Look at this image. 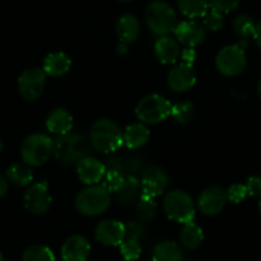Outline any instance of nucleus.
Masks as SVG:
<instances>
[{"label": "nucleus", "instance_id": "f257e3e1", "mask_svg": "<svg viewBox=\"0 0 261 261\" xmlns=\"http://www.w3.org/2000/svg\"><path fill=\"white\" fill-rule=\"evenodd\" d=\"M89 151L90 142L84 135L69 132L53 140V154L62 164H77Z\"/></svg>", "mask_w": 261, "mask_h": 261}, {"label": "nucleus", "instance_id": "f03ea898", "mask_svg": "<svg viewBox=\"0 0 261 261\" xmlns=\"http://www.w3.org/2000/svg\"><path fill=\"white\" fill-rule=\"evenodd\" d=\"M145 22L152 34L168 36L177 27V16L172 7L163 0H155L145 9Z\"/></svg>", "mask_w": 261, "mask_h": 261}, {"label": "nucleus", "instance_id": "7ed1b4c3", "mask_svg": "<svg viewBox=\"0 0 261 261\" xmlns=\"http://www.w3.org/2000/svg\"><path fill=\"white\" fill-rule=\"evenodd\" d=\"M90 142L97 150L108 154L123 145V132L110 119H97L90 129Z\"/></svg>", "mask_w": 261, "mask_h": 261}, {"label": "nucleus", "instance_id": "20e7f679", "mask_svg": "<svg viewBox=\"0 0 261 261\" xmlns=\"http://www.w3.org/2000/svg\"><path fill=\"white\" fill-rule=\"evenodd\" d=\"M110 193L101 185H92L82 190L76 197V207L86 217H96L108 210Z\"/></svg>", "mask_w": 261, "mask_h": 261}, {"label": "nucleus", "instance_id": "39448f33", "mask_svg": "<svg viewBox=\"0 0 261 261\" xmlns=\"http://www.w3.org/2000/svg\"><path fill=\"white\" fill-rule=\"evenodd\" d=\"M53 154V140L45 134L30 135L21 147V156L30 167H40Z\"/></svg>", "mask_w": 261, "mask_h": 261}, {"label": "nucleus", "instance_id": "423d86ee", "mask_svg": "<svg viewBox=\"0 0 261 261\" xmlns=\"http://www.w3.org/2000/svg\"><path fill=\"white\" fill-rule=\"evenodd\" d=\"M164 212L169 219L178 223L192 222L196 209L193 200L187 192L180 190L170 191L164 197Z\"/></svg>", "mask_w": 261, "mask_h": 261}, {"label": "nucleus", "instance_id": "0eeeda50", "mask_svg": "<svg viewBox=\"0 0 261 261\" xmlns=\"http://www.w3.org/2000/svg\"><path fill=\"white\" fill-rule=\"evenodd\" d=\"M135 112L141 123L156 124L169 117L172 112V105L162 95L152 94L140 100Z\"/></svg>", "mask_w": 261, "mask_h": 261}, {"label": "nucleus", "instance_id": "6e6552de", "mask_svg": "<svg viewBox=\"0 0 261 261\" xmlns=\"http://www.w3.org/2000/svg\"><path fill=\"white\" fill-rule=\"evenodd\" d=\"M218 71L227 77H234L242 73L247 64V57L243 47L238 44L225 46L218 53L215 59Z\"/></svg>", "mask_w": 261, "mask_h": 261}, {"label": "nucleus", "instance_id": "1a4fd4ad", "mask_svg": "<svg viewBox=\"0 0 261 261\" xmlns=\"http://www.w3.org/2000/svg\"><path fill=\"white\" fill-rule=\"evenodd\" d=\"M46 84V74L40 68H29L18 79L19 94L24 100L34 101L42 95Z\"/></svg>", "mask_w": 261, "mask_h": 261}, {"label": "nucleus", "instance_id": "9d476101", "mask_svg": "<svg viewBox=\"0 0 261 261\" xmlns=\"http://www.w3.org/2000/svg\"><path fill=\"white\" fill-rule=\"evenodd\" d=\"M24 206L35 215H42L51 206V196L45 180L34 183L24 193Z\"/></svg>", "mask_w": 261, "mask_h": 261}, {"label": "nucleus", "instance_id": "9b49d317", "mask_svg": "<svg viewBox=\"0 0 261 261\" xmlns=\"http://www.w3.org/2000/svg\"><path fill=\"white\" fill-rule=\"evenodd\" d=\"M228 201L227 191L219 186H212L202 191L199 197V209L205 215H217L223 210Z\"/></svg>", "mask_w": 261, "mask_h": 261}, {"label": "nucleus", "instance_id": "f8f14e48", "mask_svg": "<svg viewBox=\"0 0 261 261\" xmlns=\"http://www.w3.org/2000/svg\"><path fill=\"white\" fill-rule=\"evenodd\" d=\"M169 177L163 169L158 167H151L142 173L141 177V191L142 195L149 197H158L163 195L167 190Z\"/></svg>", "mask_w": 261, "mask_h": 261}, {"label": "nucleus", "instance_id": "ddd939ff", "mask_svg": "<svg viewBox=\"0 0 261 261\" xmlns=\"http://www.w3.org/2000/svg\"><path fill=\"white\" fill-rule=\"evenodd\" d=\"M95 237L105 246H120L125 240V227L118 220H102L96 225Z\"/></svg>", "mask_w": 261, "mask_h": 261}, {"label": "nucleus", "instance_id": "4468645a", "mask_svg": "<svg viewBox=\"0 0 261 261\" xmlns=\"http://www.w3.org/2000/svg\"><path fill=\"white\" fill-rule=\"evenodd\" d=\"M196 84V72L192 64L180 63L168 74V85L175 92H185Z\"/></svg>", "mask_w": 261, "mask_h": 261}, {"label": "nucleus", "instance_id": "2eb2a0df", "mask_svg": "<svg viewBox=\"0 0 261 261\" xmlns=\"http://www.w3.org/2000/svg\"><path fill=\"white\" fill-rule=\"evenodd\" d=\"M175 37L182 45L187 47H196L202 44L205 40L206 32L202 24L195 21H183L177 24L174 30Z\"/></svg>", "mask_w": 261, "mask_h": 261}, {"label": "nucleus", "instance_id": "dca6fc26", "mask_svg": "<svg viewBox=\"0 0 261 261\" xmlns=\"http://www.w3.org/2000/svg\"><path fill=\"white\" fill-rule=\"evenodd\" d=\"M91 251L89 241L84 236L74 234L63 243L62 258L63 261H87Z\"/></svg>", "mask_w": 261, "mask_h": 261}, {"label": "nucleus", "instance_id": "f3484780", "mask_svg": "<svg viewBox=\"0 0 261 261\" xmlns=\"http://www.w3.org/2000/svg\"><path fill=\"white\" fill-rule=\"evenodd\" d=\"M105 164L92 156H85L77 163V175L85 185H96L105 174Z\"/></svg>", "mask_w": 261, "mask_h": 261}, {"label": "nucleus", "instance_id": "a211bd4d", "mask_svg": "<svg viewBox=\"0 0 261 261\" xmlns=\"http://www.w3.org/2000/svg\"><path fill=\"white\" fill-rule=\"evenodd\" d=\"M155 57L163 64H173L180 57L178 42L169 36H162L156 40L154 46Z\"/></svg>", "mask_w": 261, "mask_h": 261}, {"label": "nucleus", "instance_id": "6ab92c4d", "mask_svg": "<svg viewBox=\"0 0 261 261\" xmlns=\"http://www.w3.org/2000/svg\"><path fill=\"white\" fill-rule=\"evenodd\" d=\"M119 42L124 44H132L139 39L140 35V22L134 14H123L119 17L115 26Z\"/></svg>", "mask_w": 261, "mask_h": 261}, {"label": "nucleus", "instance_id": "aec40b11", "mask_svg": "<svg viewBox=\"0 0 261 261\" xmlns=\"http://www.w3.org/2000/svg\"><path fill=\"white\" fill-rule=\"evenodd\" d=\"M46 128L57 136L69 134L73 128V117L65 109H55L46 119Z\"/></svg>", "mask_w": 261, "mask_h": 261}, {"label": "nucleus", "instance_id": "412c9836", "mask_svg": "<svg viewBox=\"0 0 261 261\" xmlns=\"http://www.w3.org/2000/svg\"><path fill=\"white\" fill-rule=\"evenodd\" d=\"M72 62L69 57L64 53H51L47 55L44 60V67L42 71L45 72L46 76L51 77H60L68 73L71 69Z\"/></svg>", "mask_w": 261, "mask_h": 261}, {"label": "nucleus", "instance_id": "4be33fe9", "mask_svg": "<svg viewBox=\"0 0 261 261\" xmlns=\"http://www.w3.org/2000/svg\"><path fill=\"white\" fill-rule=\"evenodd\" d=\"M150 137V130L144 123H134L128 125L123 132V144L128 149H139L144 146Z\"/></svg>", "mask_w": 261, "mask_h": 261}, {"label": "nucleus", "instance_id": "5701e85b", "mask_svg": "<svg viewBox=\"0 0 261 261\" xmlns=\"http://www.w3.org/2000/svg\"><path fill=\"white\" fill-rule=\"evenodd\" d=\"M141 191V180L137 179L135 175H128L124 178L122 187L115 192L117 201L122 205H129L139 197Z\"/></svg>", "mask_w": 261, "mask_h": 261}, {"label": "nucleus", "instance_id": "b1692460", "mask_svg": "<svg viewBox=\"0 0 261 261\" xmlns=\"http://www.w3.org/2000/svg\"><path fill=\"white\" fill-rule=\"evenodd\" d=\"M180 243L183 247L188 250H196L204 241V232L196 223L188 222L185 223L182 230H180Z\"/></svg>", "mask_w": 261, "mask_h": 261}, {"label": "nucleus", "instance_id": "393cba45", "mask_svg": "<svg viewBox=\"0 0 261 261\" xmlns=\"http://www.w3.org/2000/svg\"><path fill=\"white\" fill-rule=\"evenodd\" d=\"M182 248L173 241H164L155 246L152 261H182Z\"/></svg>", "mask_w": 261, "mask_h": 261}, {"label": "nucleus", "instance_id": "a878e982", "mask_svg": "<svg viewBox=\"0 0 261 261\" xmlns=\"http://www.w3.org/2000/svg\"><path fill=\"white\" fill-rule=\"evenodd\" d=\"M178 8L183 16L195 19L204 18L210 7L207 0H178Z\"/></svg>", "mask_w": 261, "mask_h": 261}, {"label": "nucleus", "instance_id": "bb28decb", "mask_svg": "<svg viewBox=\"0 0 261 261\" xmlns=\"http://www.w3.org/2000/svg\"><path fill=\"white\" fill-rule=\"evenodd\" d=\"M7 178L9 182L17 186H29L34 180V172H32L31 167L27 165L26 163H16L12 164L11 167L7 169Z\"/></svg>", "mask_w": 261, "mask_h": 261}, {"label": "nucleus", "instance_id": "cd10ccee", "mask_svg": "<svg viewBox=\"0 0 261 261\" xmlns=\"http://www.w3.org/2000/svg\"><path fill=\"white\" fill-rule=\"evenodd\" d=\"M158 212V205L152 197L142 195L136 205V214L141 222H149L154 219Z\"/></svg>", "mask_w": 261, "mask_h": 261}, {"label": "nucleus", "instance_id": "c85d7f7f", "mask_svg": "<svg viewBox=\"0 0 261 261\" xmlns=\"http://www.w3.org/2000/svg\"><path fill=\"white\" fill-rule=\"evenodd\" d=\"M22 261H55V256L46 246L32 245L24 250Z\"/></svg>", "mask_w": 261, "mask_h": 261}, {"label": "nucleus", "instance_id": "c756f323", "mask_svg": "<svg viewBox=\"0 0 261 261\" xmlns=\"http://www.w3.org/2000/svg\"><path fill=\"white\" fill-rule=\"evenodd\" d=\"M170 115L173 119L179 124H187L195 117V107L192 102L190 101H180L177 102L175 105L172 107V112Z\"/></svg>", "mask_w": 261, "mask_h": 261}, {"label": "nucleus", "instance_id": "7c9ffc66", "mask_svg": "<svg viewBox=\"0 0 261 261\" xmlns=\"http://www.w3.org/2000/svg\"><path fill=\"white\" fill-rule=\"evenodd\" d=\"M255 21L252 17L247 16V14H240L233 21V30L236 34L242 39L247 40L248 37L253 36V31H255Z\"/></svg>", "mask_w": 261, "mask_h": 261}, {"label": "nucleus", "instance_id": "2f4dec72", "mask_svg": "<svg viewBox=\"0 0 261 261\" xmlns=\"http://www.w3.org/2000/svg\"><path fill=\"white\" fill-rule=\"evenodd\" d=\"M124 178L125 175L123 174V172H120V170H105L101 186L109 193H115L120 187H122L123 182H124Z\"/></svg>", "mask_w": 261, "mask_h": 261}, {"label": "nucleus", "instance_id": "473e14b6", "mask_svg": "<svg viewBox=\"0 0 261 261\" xmlns=\"http://www.w3.org/2000/svg\"><path fill=\"white\" fill-rule=\"evenodd\" d=\"M141 252L142 248L139 240H135V238H125V240L120 243V253H122L124 260H137V258L141 256Z\"/></svg>", "mask_w": 261, "mask_h": 261}, {"label": "nucleus", "instance_id": "72a5a7b5", "mask_svg": "<svg viewBox=\"0 0 261 261\" xmlns=\"http://www.w3.org/2000/svg\"><path fill=\"white\" fill-rule=\"evenodd\" d=\"M224 24V19H223V14L217 11L210 9L204 17V26L210 31H219Z\"/></svg>", "mask_w": 261, "mask_h": 261}, {"label": "nucleus", "instance_id": "f704fd0d", "mask_svg": "<svg viewBox=\"0 0 261 261\" xmlns=\"http://www.w3.org/2000/svg\"><path fill=\"white\" fill-rule=\"evenodd\" d=\"M207 2H209L210 9L219 12L222 14H225L234 11L238 7V4H240L241 0H207Z\"/></svg>", "mask_w": 261, "mask_h": 261}, {"label": "nucleus", "instance_id": "c9c22d12", "mask_svg": "<svg viewBox=\"0 0 261 261\" xmlns=\"http://www.w3.org/2000/svg\"><path fill=\"white\" fill-rule=\"evenodd\" d=\"M227 196L229 201L234 202V204H240L248 196L247 188H246L245 185H233L227 191Z\"/></svg>", "mask_w": 261, "mask_h": 261}, {"label": "nucleus", "instance_id": "e433bc0d", "mask_svg": "<svg viewBox=\"0 0 261 261\" xmlns=\"http://www.w3.org/2000/svg\"><path fill=\"white\" fill-rule=\"evenodd\" d=\"M125 227V238H135V240H139L140 237L146 233V228L142 224L141 220L137 222V220H132V222H128Z\"/></svg>", "mask_w": 261, "mask_h": 261}, {"label": "nucleus", "instance_id": "4c0bfd02", "mask_svg": "<svg viewBox=\"0 0 261 261\" xmlns=\"http://www.w3.org/2000/svg\"><path fill=\"white\" fill-rule=\"evenodd\" d=\"M248 196H261V177L258 175H252L247 179L246 183Z\"/></svg>", "mask_w": 261, "mask_h": 261}, {"label": "nucleus", "instance_id": "58836bf2", "mask_svg": "<svg viewBox=\"0 0 261 261\" xmlns=\"http://www.w3.org/2000/svg\"><path fill=\"white\" fill-rule=\"evenodd\" d=\"M105 169L107 170H120L123 172V164L119 158L110 156L105 163Z\"/></svg>", "mask_w": 261, "mask_h": 261}, {"label": "nucleus", "instance_id": "ea45409f", "mask_svg": "<svg viewBox=\"0 0 261 261\" xmlns=\"http://www.w3.org/2000/svg\"><path fill=\"white\" fill-rule=\"evenodd\" d=\"M180 55H182V59L185 60V63H188V64H192L196 59V51L193 47H187L180 53Z\"/></svg>", "mask_w": 261, "mask_h": 261}, {"label": "nucleus", "instance_id": "a19ab883", "mask_svg": "<svg viewBox=\"0 0 261 261\" xmlns=\"http://www.w3.org/2000/svg\"><path fill=\"white\" fill-rule=\"evenodd\" d=\"M253 39H255L256 45L261 49V22L256 23L255 26V31H253Z\"/></svg>", "mask_w": 261, "mask_h": 261}, {"label": "nucleus", "instance_id": "79ce46f5", "mask_svg": "<svg viewBox=\"0 0 261 261\" xmlns=\"http://www.w3.org/2000/svg\"><path fill=\"white\" fill-rule=\"evenodd\" d=\"M7 192H8V182L3 175L0 174V199L6 196Z\"/></svg>", "mask_w": 261, "mask_h": 261}, {"label": "nucleus", "instance_id": "37998d69", "mask_svg": "<svg viewBox=\"0 0 261 261\" xmlns=\"http://www.w3.org/2000/svg\"><path fill=\"white\" fill-rule=\"evenodd\" d=\"M128 50V45L124 44V42H119L115 47V51H117L118 55H124Z\"/></svg>", "mask_w": 261, "mask_h": 261}, {"label": "nucleus", "instance_id": "c03bdc74", "mask_svg": "<svg viewBox=\"0 0 261 261\" xmlns=\"http://www.w3.org/2000/svg\"><path fill=\"white\" fill-rule=\"evenodd\" d=\"M257 94H258V96L261 97V80L258 81V84H257Z\"/></svg>", "mask_w": 261, "mask_h": 261}, {"label": "nucleus", "instance_id": "a18cd8bd", "mask_svg": "<svg viewBox=\"0 0 261 261\" xmlns=\"http://www.w3.org/2000/svg\"><path fill=\"white\" fill-rule=\"evenodd\" d=\"M3 151V142H2V140H0V152Z\"/></svg>", "mask_w": 261, "mask_h": 261}, {"label": "nucleus", "instance_id": "49530a36", "mask_svg": "<svg viewBox=\"0 0 261 261\" xmlns=\"http://www.w3.org/2000/svg\"><path fill=\"white\" fill-rule=\"evenodd\" d=\"M258 212H260V215H261V199L260 201H258Z\"/></svg>", "mask_w": 261, "mask_h": 261}, {"label": "nucleus", "instance_id": "de8ad7c7", "mask_svg": "<svg viewBox=\"0 0 261 261\" xmlns=\"http://www.w3.org/2000/svg\"><path fill=\"white\" fill-rule=\"evenodd\" d=\"M0 261H4V257H3V253H2V251H0Z\"/></svg>", "mask_w": 261, "mask_h": 261}, {"label": "nucleus", "instance_id": "09e8293b", "mask_svg": "<svg viewBox=\"0 0 261 261\" xmlns=\"http://www.w3.org/2000/svg\"><path fill=\"white\" fill-rule=\"evenodd\" d=\"M119 2H122V3H127V2H130V0H119Z\"/></svg>", "mask_w": 261, "mask_h": 261}]
</instances>
